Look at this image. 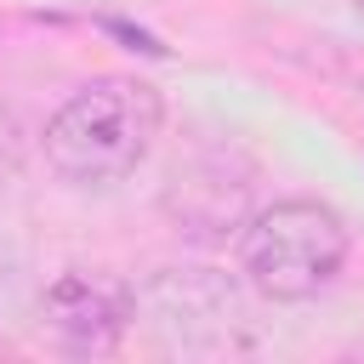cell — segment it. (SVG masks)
<instances>
[{
	"mask_svg": "<svg viewBox=\"0 0 364 364\" xmlns=\"http://www.w3.org/2000/svg\"><path fill=\"white\" fill-rule=\"evenodd\" d=\"M159 125H165V102L148 80L102 74L46 119V165L74 188L125 182L148 159Z\"/></svg>",
	"mask_w": 364,
	"mask_h": 364,
	"instance_id": "1",
	"label": "cell"
},
{
	"mask_svg": "<svg viewBox=\"0 0 364 364\" xmlns=\"http://www.w3.org/2000/svg\"><path fill=\"white\" fill-rule=\"evenodd\" d=\"M347 262V222L318 199H279L239 233V267L267 301L318 296Z\"/></svg>",
	"mask_w": 364,
	"mask_h": 364,
	"instance_id": "2",
	"label": "cell"
},
{
	"mask_svg": "<svg viewBox=\"0 0 364 364\" xmlns=\"http://www.w3.org/2000/svg\"><path fill=\"white\" fill-rule=\"evenodd\" d=\"M40 318H46V330L57 336V347H68V353H114L119 336H125L131 318H136V290H131L125 279L68 267V273H57V279L46 284Z\"/></svg>",
	"mask_w": 364,
	"mask_h": 364,
	"instance_id": "3",
	"label": "cell"
},
{
	"mask_svg": "<svg viewBox=\"0 0 364 364\" xmlns=\"http://www.w3.org/2000/svg\"><path fill=\"white\" fill-rule=\"evenodd\" d=\"M250 171H228V154H193V159H176L171 165V182H165V210L182 233L205 239V245H222L233 233H245L250 222Z\"/></svg>",
	"mask_w": 364,
	"mask_h": 364,
	"instance_id": "4",
	"label": "cell"
},
{
	"mask_svg": "<svg viewBox=\"0 0 364 364\" xmlns=\"http://www.w3.org/2000/svg\"><path fill=\"white\" fill-rule=\"evenodd\" d=\"M23 165V131H17V114L0 102V182H11Z\"/></svg>",
	"mask_w": 364,
	"mask_h": 364,
	"instance_id": "5",
	"label": "cell"
},
{
	"mask_svg": "<svg viewBox=\"0 0 364 364\" xmlns=\"http://www.w3.org/2000/svg\"><path fill=\"white\" fill-rule=\"evenodd\" d=\"M353 80H358V91H364V63H353Z\"/></svg>",
	"mask_w": 364,
	"mask_h": 364,
	"instance_id": "6",
	"label": "cell"
},
{
	"mask_svg": "<svg viewBox=\"0 0 364 364\" xmlns=\"http://www.w3.org/2000/svg\"><path fill=\"white\" fill-rule=\"evenodd\" d=\"M353 6H358V17H364V0H353Z\"/></svg>",
	"mask_w": 364,
	"mask_h": 364,
	"instance_id": "7",
	"label": "cell"
}]
</instances>
